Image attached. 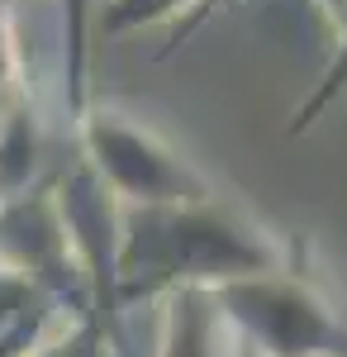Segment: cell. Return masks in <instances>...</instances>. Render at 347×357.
Returning <instances> with one entry per match:
<instances>
[{"mask_svg": "<svg viewBox=\"0 0 347 357\" xmlns=\"http://www.w3.org/2000/svg\"><path fill=\"white\" fill-rule=\"evenodd\" d=\"M343 91H347V15L338 20V29H333V62L323 67V82L314 86V96L291 114V134H304V129H309Z\"/></svg>", "mask_w": 347, "mask_h": 357, "instance_id": "6", "label": "cell"}, {"mask_svg": "<svg viewBox=\"0 0 347 357\" xmlns=\"http://www.w3.org/2000/svg\"><path fill=\"white\" fill-rule=\"evenodd\" d=\"M291 257L295 248L233 195L167 210H124L119 301H143L157 291H219L247 276L281 272Z\"/></svg>", "mask_w": 347, "mask_h": 357, "instance_id": "1", "label": "cell"}, {"mask_svg": "<svg viewBox=\"0 0 347 357\" xmlns=\"http://www.w3.org/2000/svg\"><path fill=\"white\" fill-rule=\"evenodd\" d=\"M214 10H224V0H210V5H205V15H200V24H205V20H210Z\"/></svg>", "mask_w": 347, "mask_h": 357, "instance_id": "7", "label": "cell"}, {"mask_svg": "<svg viewBox=\"0 0 347 357\" xmlns=\"http://www.w3.org/2000/svg\"><path fill=\"white\" fill-rule=\"evenodd\" d=\"M214 301L252 343V357H347L343 314L295 267L219 286Z\"/></svg>", "mask_w": 347, "mask_h": 357, "instance_id": "3", "label": "cell"}, {"mask_svg": "<svg viewBox=\"0 0 347 357\" xmlns=\"http://www.w3.org/2000/svg\"><path fill=\"white\" fill-rule=\"evenodd\" d=\"M81 153L124 210L200 205L219 195L210 176L195 162H186L157 129L109 110V105L81 110Z\"/></svg>", "mask_w": 347, "mask_h": 357, "instance_id": "2", "label": "cell"}, {"mask_svg": "<svg viewBox=\"0 0 347 357\" xmlns=\"http://www.w3.org/2000/svg\"><path fill=\"white\" fill-rule=\"evenodd\" d=\"M205 5H210V0H114L109 15H105V29L109 33H124V29L167 20V48H162V53H171L190 29H200Z\"/></svg>", "mask_w": 347, "mask_h": 357, "instance_id": "5", "label": "cell"}, {"mask_svg": "<svg viewBox=\"0 0 347 357\" xmlns=\"http://www.w3.org/2000/svg\"><path fill=\"white\" fill-rule=\"evenodd\" d=\"M157 357H242L238 329L219 310L214 291H171L167 296Z\"/></svg>", "mask_w": 347, "mask_h": 357, "instance_id": "4", "label": "cell"}]
</instances>
